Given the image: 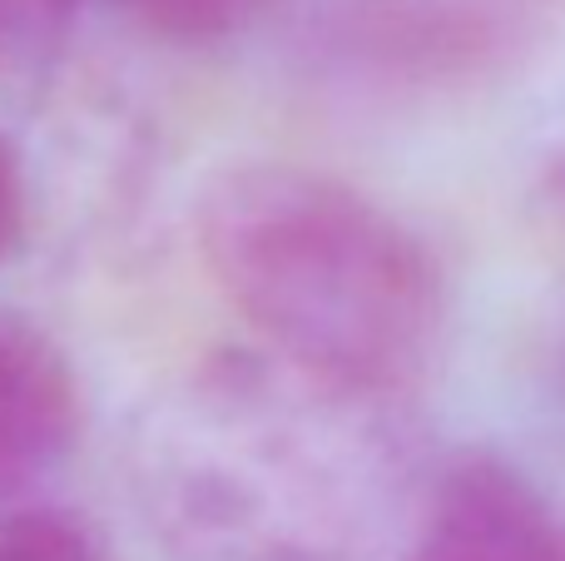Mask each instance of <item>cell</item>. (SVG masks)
I'll return each mask as SVG.
<instances>
[{
	"label": "cell",
	"instance_id": "1",
	"mask_svg": "<svg viewBox=\"0 0 565 561\" xmlns=\"http://www.w3.org/2000/svg\"><path fill=\"white\" fill-rule=\"evenodd\" d=\"M194 234L218 294L282 368L392 403L447 343V274L387 204L308 165L248 159L209 174Z\"/></svg>",
	"mask_w": 565,
	"mask_h": 561
},
{
	"label": "cell",
	"instance_id": "2",
	"mask_svg": "<svg viewBox=\"0 0 565 561\" xmlns=\"http://www.w3.org/2000/svg\"><path fill=\"white\" fill-rule=\"evenodd\" d=\"M387 403L274 363H209L149 417L139 493L179 561H358L392 507Z\"/></svg>",
	"mask_w": 565,
	"mask_h": 561
},
{
	"label": "cell",
	"instance_id": "3",
	"mask_svg": "<svg viewBox=\"0 0 565 561\" xmlns=\"http://www.w3.org/2000/svg\"><path fill=\"white\" fill-rule=\"evenodd\" d=\"M556 0H328L318 45L342 75L392 89H457L521 65Z\"/></svg>",
	"mask_w": 565,
	"mask_h": 561
},
{
	"label": "cell",
	"instance_id": "4",
	"mask_svg": "<svg viewBox=\"0 0 565 561\" xmlns=\"http://www.w3.org/2000/svg\"><path fill=\"white\" fill-rule=\"evenodd\" d=\"M397 561H565V507L497 453L431 473Z\"/></svg>",
	"mask_w": 565,
	"mask_h": 561
},
{
	"label": "cell",
	"instance_id": "5",
	"mask_svg": "<svg viewBox=\"0 0 565 561\" xmlns=\"http://www.w3.org/2000/svg\"><path fill=\"white\" fill-rule=\"evenodd\" d=\"M79 443V383L60 343L0 308V497L50 477Z\"/></svg>",
	"mask_w": 565,
	"mask_h": 561
},
{
	"label": "cell",
	"instance_id": "6",
	"mask_svg": "<svg viewBox=\"0 0 565 561\" xmlns=\"http://www.w3.org/2000/svg\"><path fill=\"white\" fill-rule=\"evenodd\" d=\"M115 6L145 35L164 40V45L199 50L224 45V40H238L244 30H254L274 0H115Z\"/></svg>",
	"mask_w": 565,
	"mask_h": 561
},
{
	"label": "cell",
	"instance_id": "7",
	"mask_svg": "<svg viewBox=\"0 0 565 561\" xmlns=\"http://www.w3.org/2000/svg\"><path fill=\"white\" fill-rule=\"evenodd\" d=\"M79 0H0V75H35L65 50Z\"/></svg>",
	"mask_w": 565,
	"mask_h": 561
},
{
	"label": "cell",
	"instance_id": "8",
	"mask_svg": "<svg viewBox=\"0 0 565 561\" xmlns=\"http://www.w3.org/2000/svg\"><path fill=\"white\" fill-rule=\"evenodd\" d=\"M0 561H105L99 537L60 507L0 512Z\"/></svg>",
	"mask_w": 565,
	"mask_h": 561
},
{
	"label": "cell",
	"instance_id": "9",
	"mask_svg": "<svg viewBox=\"0 0 565 561\" xmlns=\"http://www.w3.org/2000/svg\"><path fill=\"white\" fill-rule=\"evenodd\" d=\"M25 234V169L6 135H0V264L20 248Z\"/></svg>",
	"mask_w": 565,
	"mask_h": 561
},
{
	"label": "cell",
	"instance_id": "10",
	"mask_svg": "<svg viewBox=\"0 0 565 561\" xmlns=\"http://www.w3.org/2000/svg\"><path fill=\"white\" fill-rule=\"evenodd\" d=\"M556 169H561V184H565V145H561V155H556Z\"/></svg>",
	"mask_w": 565,
	"mask_h": 561
}]
</instances>
